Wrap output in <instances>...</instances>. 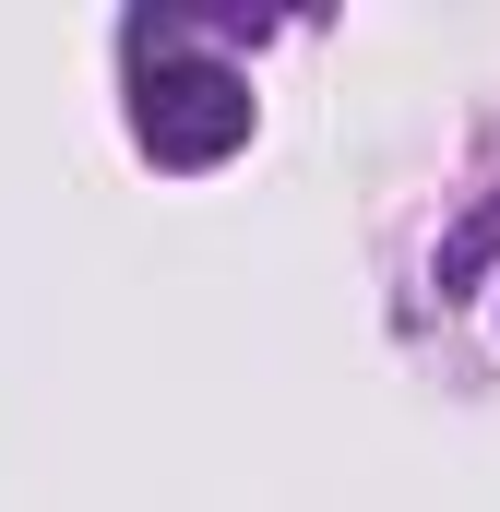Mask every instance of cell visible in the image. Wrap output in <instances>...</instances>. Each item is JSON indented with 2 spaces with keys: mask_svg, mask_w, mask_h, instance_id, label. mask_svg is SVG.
I'll return each mask as SVG.
<instances>
[{
  "mask_svg": "<svg viewBox=\"0 0 500 512\" xmlns=\"http://www.w3.org/2000/svg\"><path fill=\"white\" fill-rule=\"evenodd\" d=\"M489 262H500V191L477 203V215H465V227H453V239H441L429 286H441V298H477V274H489Z\"/></svg>",
  "mask_w": 500,
  "mask_h": 512,
  "instance_id": "7a4b0ae2",
  "label": "cell"
},
{
  "mask_svg": "<svg viewBox=\"0 0 500 512\" xmlns=\"http://www.w3.org/2000/svg\"><path fill=\"white\" fill-rule=\"evenodd\" d=\"M250 120H262V96H250V72H227V60H155L143 72V96H131V143L155 155V167H227L250 143Z\"/></svg>",
  "mask_w": 500,
  "mask_h": 512,
  "instance_id": "6da1fadb",
  "label": "cell"
}]
</instances>
